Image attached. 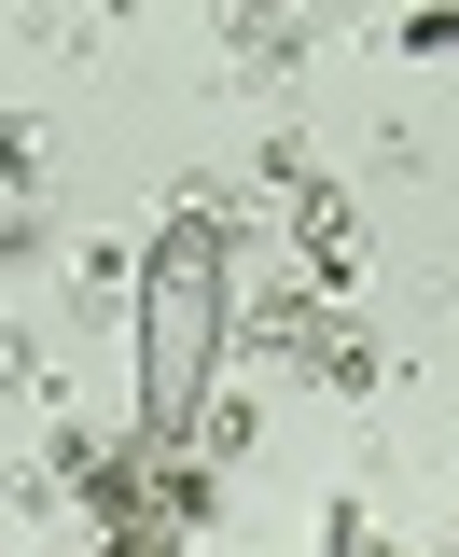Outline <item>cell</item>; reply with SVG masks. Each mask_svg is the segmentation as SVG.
<instances>
[{
    "label": "cell",
    "mask_w": 459,
    "mask_h": 557,
    "mask_svg": "<svg viewBox=\"0 0 459 557\" xmlns=\"http://www.w3.org/2000/svg\"><path fill=\"white\" fill-rule=\"evenodd\" d=\"M98 557H182V544H153V530H112V544H98Z\"/></svg>",
    "instance_id": "3957f363"
},
{
    "label": "cell",
    "mask_w": 459,
    "mask_h": 557,
    "mask_svg": "<svg viewBox=\"0 0 459 557\" xmlns=\"http://www.w3.org/2000/svg\"><path fill=\"white\" fill-rule=\"evenodd\" d=\"M223 42H237V57H293V42H307V0H223Z\"/></svg>",
    "instance_id": "7a4b0ae2"
},
{
    "label": "cell",
    "mask_w": 459,
    "mask_h": 557,
    "mask_svg": "<svg viewBox=\"0 0 459 557\" xmlns=\"http://www.w3.org/2000/svg\"><path fill=\"white\" fill-rule=\"evenodd\" d=\"M223 278H237V209H182L139 265V418L153 446H182L209 405V348H223Z\"/></svg>",
    "instance_id": "6da1fadb"
}]
</instances>
